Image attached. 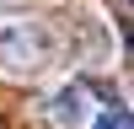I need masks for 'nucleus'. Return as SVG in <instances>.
<instances>
[{
	"label": "nucleus",
	"instance_id": "obj_2",
	"mask_svg": "<svg viewBox=\"0 0 134 129\" xmlns=\"http://www.w3.org/2000/svg\"><path fill=\"white\" fill-rule=\"evenodd\" d=\"M86 118H91V97H86V86H64V92L54 97V124L81 129Z\"/></svg>",
	"mask_w": 134,
	"mask_h": 129
},
{
	"label": "nucleus",
	"instance_id": "obj_1",
	"mask_svg": "<svg viewBox=\"0 0 134 129\" xmlns=\"http://www.w3.org/2000/svg\"><path fill=\"white\" fill-rule=\"evenodd\" d=\"M43 38L38 32H27L21 27V22H11L5 32H0V64H5V70H38L43 64Z\"/></svg>",
	"mask_w": 134,
	"mask_h": 129
},
{
	"label": "nucleus",
	"instance_id": "obj_3",
	"mask_svg": "<svg viewBox=\"0 0 134 129\" xmlns=\"http://www.w3.org/2000/svg\"><path fill=\"white\" fill-rule=\"evenodd\" d=\"M91 129H134V124H129V108H113V113H102Z\"/></svg>",
	"mask_w": 134,
	"mask_h": 129
}]
</instances>
